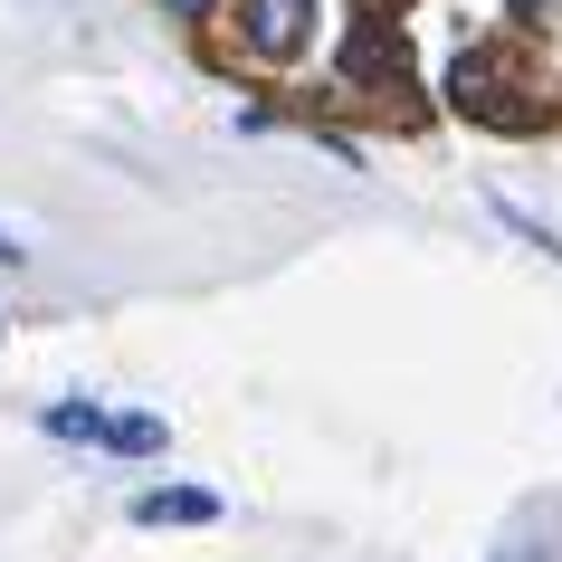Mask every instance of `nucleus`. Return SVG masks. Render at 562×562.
I'll return each mask as SVG.
<instances>
[{
  "label": "nucleus",
  "mask_w": 562,
  "mask_h": 562,
  "mask_svg": "<svg viewBox=\"0 0 562 562\" xmlns=\"http://www.w3.org/2000/svg\"><path fill=\"white\" fill-rule=\"evenodd\" d=\"M448 105H458L468 124H496V134H533V124H543V105L515 95V67H505L496 48H458V67H448Z\"/></svg>",
  "instance_id": "1"
},
{
  "label": "nucleus",
  "mask_w": 562,
  "mask_h": 562,
  "mask_svg": "<svg viewBox=\"0 0 562 562\" xmlns=\"http://www.w3.org/2000/svg\"><path fill=\"white\" fill-rule=\"evenodd\" d=\"M238 30H248L258 58H296L305 30H315V0H248V20H238Z\"/></svg>",
  "instance_id": "2"
},
{
  "label": "nucleus",
  "mask_w": 562,
  "mask_h": 562,
  "mask_svg": "<svg viewBox=\"0 0 562 562\" xmlns=\"http://www.w3.org/2000/svg\"><path fill=\"white\" fill-rule=\"evenodd\" d=\"M220 515V496H201V486H153V496H134V525H210Z\"/></svg>",
  "instance_id": "3"
},
{
  "label": "nucleus",
  "mask_w": 562,
  "mask_h": 562,
  "mask_svg": "<svg viewBox=\"0 0 562 562\" xmlns=\"http://www.w3.org/2000/svg\"><path fill=\"white\" fill-rule=\"evenodd\" d=\"M105 448H124V458H153V448H162V419H144V411L105 419Z\"/></svg>",
  "instance_id": "4"
},
{
  "label": "nucleus",
  "mask_w": 562,
  "mask_h": 562,
  "mask_svg": "<svg viewBox=\"0 0 562 562\" xmlns=\"http://www.w3.org/2000/svg\"><path fill=\"white\" fill-rule=\"evenodd\" d=\"M48 429H58V439H105V411H87V401H58V411H48Z\"/></svg>",
  "instance_id": "5"
},
{
  "label": "nucleus",
  "mask_w": 562,
  "mask_h": 562,
  "mask_svg": "<svg viewBox=\"0 0 562 562\" xmlns=\"http://www.w3.org/2000/svg\"><path fill=\"white\" fill-rule=\"evenodd\" d=\"M162 10H181V20H201V10H210V0H162Z\"/></svg>",
  "instance_id": "6"
},
{
  "label": "nucleus",
  "mask_w": 562,
  "mask_h": 562,
  "mask_svg": "<svg viewBox=\"0 0 562 562\" xmlns=\"http://www.w3.org/2000/svg\"><path fill=\"white\" fill-rule=\"evenodd\" d=\"M515 10H525V20H543V10H562V0H515Z\"/></svg>",
  "instance_id": "7"
},
{
  "label": "nucleus",
  "mask_w": 562,
  "mask_h": 562,
  "mask_svg": "<svg viewBox=\"0 0 562 562\" xmlns=\"http://www.w3.org/2000/svg\"><path fill=\"white\" fill-rule=\"evenodd\" d=\"M0 258H10V267H20V238H10V229H0Z\"/></svg>",
  "instance_id": "8"
}]
</instances>
